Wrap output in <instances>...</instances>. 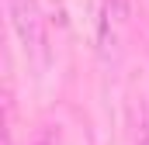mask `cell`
Here are the masks:
<instances>
[{"instance_id": "1", "label": "cell", "mask_w": 149, "mask_h": 145, "mask_svg": "<svg viewBox=\"0 0 149 145\" xmlns=\"http://www.w3.org/2000/svg\"><path fill=\"white\" fill-rule=\"evenodd\" d=\"M10 3V24L21 38L24 52H42L45 45V24H42V10H38V0H7Z\"/></svg>"}, {"instance_id": "2", "label": "cell", "mask_w": 149, "mask_h": 145, "mask_svg": "<svg viewBox=\"0 0 149 145\" xmlns=\"http://www.w3.org/2000/svg\"><path fill=\"white\" fill-rule=\"evenodd\" d=\"M128 10H132V0H104V14L114 21H125Z\"/></svg>"}, {"instance_id": "3", "label": "cell", "mask_w": 149, "mask_h": 145, "mask_svg": "<svg viewBox=\"0 0 149 145\" xmlns=\"http://www.w3.org/2000/svg\"><path fill=\"white\" fill-rule=\"evenodd\" d=\"M35 145H59V131H56V128H42Z\"/></svg>"}, {"instance_id": "4", "label": "cell", "mask_w": 149, "mask_h": 145, "mask_svg": "<svg viewBox=\"0 0 149 145\" xmlns=\"http://www.w3.org/2000/svg\"><path fill=\"white\" fill-rule=\"evenodd\" d=\"M139 145H149V135H146V138H142V142H139Z\"/></svg>"}]
</instances>
